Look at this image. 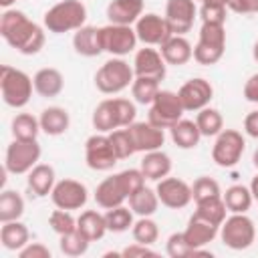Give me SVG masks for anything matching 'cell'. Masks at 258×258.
Instances as JSON below:
<instances>
[{
    "instance_id": "cell-1",
    "label": "cell",
    "mask_w": 258,
    "mask_h": 258,
    "mask_svg": "<svg viewBox=\"0 0 258 258\" xmlns=\"http://www.w3.org/2000/svg\"><path fill=\"white\" fill-rule=\"evenodd\" d=\"M0 36L20 54H36L44 46V30L24 12L6 8L0 16Z\"/></svg>"
},
{
    "instance_id": "cell-2",
    "label": "cell",
    "mask_w": 258,
    "mask_h": 258,
    "mask_svg": "<svg viewBox=\"0 0 258 258\" xmlns=\"http://www.w3.org/2000/svg\"><path fill=\"white\" fill-rule=\"evenodd\" d=\"M137 109L129 99H105L93 111V127L99 133H111L121 127H129L135 121Z\"/></svg>"
},
{
    "instance_id": "cell-3",
    "label": "cell",
    "mask_w": 258,
    "mask_h": 258,
    "mask_svg": "<svg viewBox=\"0 0 258 258\" xmlns=\"http://www.w3.org/2000/svg\"><path fill=\"white\" fill-rule=\"evenodd\" d=\"M87 20V6L81 0H60L50 6L44 16L42 24L52 34H64L71 30H79L85 26Z\"/></svg>"
},
{
    "instance_id": "cell-4",
    "label": "cell",
    "mask_w": 258,
    "mask_h": 258,
    "mask_svg": "<svg viewBox=\"0 0 258 258\" xmlns=\"http://www.w3.org/2000/svg\"><path fill=\"white\" fill-rule=\"evenodd\" d=\"M34 81L20 69L2 64L0 67V93L2 101L12 109H22L32 97Z\"/></svg>"
},
{
    "instance_id": "cell-5",
    "label": "cell",
    "mask_w": 258,
    "mask_h": 258,
    "mask_svg": "<svg viewBox=\"0 0 258 258\" xmlns=\"http://www.w3.org/2000/svg\"><path fill=\"white\" fill-rule=\"evenodd\" d=\"M133 79H135L133 67H129V62L123 60L121 56L117 58L113 56L107 62H103L101 69L95 73V87L103 95H117L127 87H131Z\"/></svg>"
},
{
    "instance_id": "cell-6",
    "label": "cell",
    "mask_w": 258,
    "mask_h": 258,
    "mask_svg": "<svg viewBox=\"0 0 258 258\" xmlns=\"http://www.w3.org/2000/svg\"><path fill=\"white\" fill-rule=\"evenodd\" d=\"M224 48H226L224 24L202 22L200 38H198V44L194 46V60L198 64H204V67L216 64L224 56Z\"/></svg>"
},
{
    "instance_id": "cell-7",
    "label": "cell",
    "mask_w": 258,
    "mask_h": 258,
    "mask_svg": "<svg viewBox=\"0 0 258 258\" xmlns=\"http://www.w3.org/2000/svg\"><path fill=\"white\" fill-rule=\"evenodd\" d=\"M220 238L232 250H246L256 240V226L246 214H232L222 222Z\"/></svg>"
},
{
    "instance_id": "cell-8",
    "label": "cell",
    "mask_w": 258,
    "mask_h": 258,
    "mask_svg": "<svg viewBox=\"0 0 258 258\" xmlns=\"http://www.w3.org/2000/svg\"><path fill=\"white\" fill-rule=\"evenodd\" d=\"M183 105L177 97V93L173 91H161L155 95L151 107H149V115L147 121L159 129H171L183 115Z\"/></svg>"
},
{
    "instance_id": "cell-9",
    "label": "cell",
    "mask_w": 258,
    "mask_h": 258,
    "mask_svg": "<svg viewBox=\"0 0 258 258\" xmlns=\"http://www.w3.org/2000/svg\"><path fill=\"white\" fill-rule=\"evenodd\" d=\"M40 145L36 139L32 141H20L14 139L8 147H6V155H4V167L8 173L14 175H22L28 173L40 159Z\"/></svg>"
},
{
    "instance_id": "cell-10",
    "label": "cell",
    "mask_w": 258,
    "mask_h": 258,
    "mask_svg": "<svg viewBox=\"0 0 258 258\" xmlns=\"http://www.w3.org/2000/svg\"><path fill=\"white\" fill-rule=\"evenodd\" d=\"M246 149V141L236 129H222L216 135V143L212 147V159L220 167H234Z\"/></svg>"
},
{
    "instance_id": "cell-11",
    "label": "cell",
    "mask_w": 258,
    "mask_h": 258,
    "mask_svg": "<svg viewBox=\"0 0 258 258\" xmlns=\"http://www.w3.org/2000/svg\"><path fill=\"white\" fill-rule=\"evenodd\" d=\"M137 34L135 28L125 26V24H107L101 26V44L103 50L113 54V56H125L137 46Z\"/></svg>"
},
{
    "instance_id": "cell-12",
    "label": "cell",
    "mask_w": 258,
    "mask_h": 258,
    "mask_svg": "<svg viewBox=\"0 0 258 258\" xmlns=\"http://www.w3.org/2000/svg\"><path fill=\"white\" fill-rule=\"evenodd\" d=\"M85 161L95 171H109L115 167L119 157L115 155L107 133H95L85 141Z\"/></svg>"
},
{
    "instance_id": "cell-13",
    "label": "cell",
    "mask_w": 258,
    "mask_h": 258,
    "mask_svg": "<svg viewBox=\"0 0 258 258\" xmlns=\"http://www.w3.org/2000/svg\"><path fill=\"white\" fill-rule=\"evenodd\" d=\"M135 34L145 46H161L169 36H173L165 16H159L155 12L141 14L135 22Z\"/></svg>"
},
{
    "instance_id": "cell-14",
    "label": "cell",
    "mask_w": 258,
    "mask_h": 258,
    "mask_svg": "<svg viewBox=\"0 0 258 258\" xmlns=\"http://www.w3.org/2000/svg\"><path fill=\"white\" fill-rule=\"evenodd\" d=\"M50 200L56 208L60 210H81L87 200H89V191H87V185L77 181V179H60L54 183L52 191H50Z\"/></svg>"
},
{
    "instance_id": "cell-15",
    "label": "cell",
    "mask_w": 258,
    "mask_h": 258,
    "mask_svg": "<svg viewBox=\"0 0 258 258\" xmlns=\"http://www.w3.org/2000/svg\"><path fill=\"white\" fill-rule=\"evenodd\" d=\"M155 191H157V198H159L161 206H165L169 210H181L194 200L191 185L185 183L179 177H163V179H159Z\"/></svg>"
},
{
    "instance_id": "cell-16",
    "label": "cell",
    "mask_w": 258,
    "mask_h": 258,
    "mask_svg": "<svg viewBox=\"0 0 258 258\" xmlns=\"http://www.w3.org/2000/svg\"><path fill=\"white\" fill-rule=\"evenodd\" d=\"M177 97H179L185 111H200V109L210 105V101L214 97V87L210 81H206L202 77L189 79L187 83H183L179 87Z\"/></svg>"
},
{
    "instance_id": "cell-17",
    "label": "cell",
    "mask_w": 258,
    "mask_h": 258,
    "mask_svg": "<svg viewBox=\"0 0 258 258\" xmlns=\"http://www.w3.org/2000/svg\"><path fill=\"white\" fill-rule=\"evenodd\" d=\"M196 14H198L196 0H167L165 4V20L173 34L183 36L185 32H189Z\"/></svg>"
},
{
    "instance_id": "cell-18",
    "label": "cell",
    "mask_w": 258,
    "mask_h": 258,
    "mask_svg": "<svg viewBox=\"0 0 258 258\" xmlns=\"http://www.w3.org/2000/svg\"><path fill=\"white\" fill-rule=\"evenodd\" d=\"M129 135H131V141H133V147L135 151H155V149H161L163 141H165V133L163 129L151 125L149 121H133L129 127H127Z\"/></svg>"
},
{
    "instance_id": "cell-19",
    "label": "cell",
    "mask_w": 258,
    "mask_h": 258,
    "mask_svg": "<svg viewBox=\"0 0 258 258\" xmlns=\"http://www.w3.org/2000/svg\"><path fill=\"white\" fill-rule=\"evenodd\" d=\"M165 60L161 56L159 50L151 48V46H143L135 52L133 58V73L135 77H155L159 81H163L165 77Z\"/></svg>"
},
{
    "instance_id": "cell-20",
    "label": "cell",
    "mask_w": 258,
    "mask_h": 258,
    "mask_svg": "<svg viewBox=\"0 0 258 258\" xmlns=\"http://www.w3.org/2000/svg\"><path fill=\"white\" fill-rule=\"evenodd\" d=\"M125 200H129V196H127V189H125L119 173H115L111 177H105L95 189V202L103 210H111V208L123 206Z\"/></svg>"
},
{
    "instance_id": "cell-21",
    "label": "cell",
    "mask_w": 258,
    "mask_h": 258,
    "mask_svg": "<svg viewBox=\"0 0 258 258\" xmlns=\"http://www.w3.org/2000/svg\"><path fill=\"white\" fill-rule=\"evenodd\" d=\"M218 234H220V226H216L214 222H210V220H206L198 214H191V218L187 222V228L183 230V236H185V240L191 248H204Z\"/></svg>"
},
{
    "instance_id": "cell-22",
    "label": "cell",
    "mask_w": 258,
    "mask_h": 258,
    "mask_svg": "<svg viewBox=\"0 0 258 258\" xmlns=\"http://www.w3.org/2000/svg\"><path fill=\"white\" fill-rule=\"evenodd\" d=\"M143 14V0H111L107 6V18L111 24L131 26Z\"/></svg>"
},
{
    "instance_id": "cell-23",
    "label": "cell",
    "mask_w": 258,
    "mask_h": 258,
    "mask_svg": "<svg viewBox=\"0 0 258 258\" xmlns=\"http://www.w3.org/2000/svg\"><path fill=\"white\" fill-rule=\"evenodd\" d=\"M159 52H161L163 60L167 64H173V67H181L194 58V48H191L189 40L185 36H179V34L169 36L159 46Z\"/></svg>"
},
{
    "instance_id": "cell-24",
    "label": "cell",
    "mask_w": 258,
    "mask_h": 258,
    "mask_svg": "<svg viewBox=\"0 0 258 258\" xmlns=\"http://www.w3.org/2000/svg\"><path fill=\"white\" fill-rule=\"evenodd\" d=\"M73 46H75V52L81 54V56H99L103 50V44H101V28L97 26H81L79 30H75V36H73Z\"/></svg>"
},
{
    "instance_id": "cell-25",
    "label": "cell",
    "mask_w": 258,
    "mask_h": 258,
    "mask_svg": "<svg viewBox=\"0 0 258 258\" xmlns=\"http://www.w3.org/2000/svg\"><path fill=\"white\" fill-rule=\"evenodd\" d=\"M34 81V91L44 97V99H52V97H58L62 87H64V79H62V73L58 69H52V67H44L40 71H36V75L32 77Z\"/></svg>"
},
{
    "instance_id": "cell-26",
    "label": "cell",
    "mask_w": 258,
    "mask_h": 258,
    "mask_svg": "<svg viewBox=\"0 0 258 258\" xmlns=\"http://www.w3.org/2000/svg\"><path fill=\"white\" fill-rule=\"evenodd\" d=\"M139 169L143 171V175L151 181H159L163 177L169 175L171 171V157L161 151V149H155V151H147L139 163Z\"/></svg>"
},
{
    "instance_id": "cell-27",
    "label": "cell",
    "mask_w": 258,
    "mask_h": 258,
    "mask_svg": "<svg viewBox=\"0 0 258 258\" xmlns=\"http://www.w3.org/2000/svg\"><path fill=\"white\" fill-rule=\"evenodd\" d=\"M56 179H54V169L52 165L48 163H36L30 171H28V177H26V185L30 189L32 196L36 198H44L52 191Z\"/></svg>"
},
{
    "instance_id": "cell-28",
    "label": "cell",
    "mask_w": 258,
    "mask_h": 258,
    "mask_svg": "<svg viewBox=\"0 0 258 258\" xmlns=\"http://www.w3.org/2000/svg\"><path fill=\"white\" fill-rule=\"evenodd\" d=\"M77 230L89 240V242H97L105 236L107 230V222H105V214H99L97 210H85L79 218H77Z\"/></svg>"
},
{
    "instance_id": "cell-29",
    "label": "cell",
    "mask_w": 258,
    "mask_h": 258,
    "mask_svg": "<svg viewBox=\"0 0 258 258\" xmlns=\"http://www.w3.org/2000/svg\"><path fill=\"white\" fill-rule=\"evenodd\" d=\"M30 240V232L28 228L20 222V220H12V222H2L0 228V242L6 250L18 252L22 250Z\"/></svg>"
},
{
    "instance_id": "cell-30",
    "label": "cell",
    "mask_w": 258,
    "mask_h": 258,
    "mask_svg": "<svg viewBox=\"0 0 258 258\" xmlns=\"http://www.w3.org/2000/svg\"><path fill=\"white\" fill-rule=\"evenodd\" d=\"M40 129L50 135V137H56V135H62L67 133L69 125H71V117H69V111L62 109V107H46L40 117Z\"/></svg>"
},
{
    "instance_id": "cell-31",
    "label": "cell",
    "mask_w": 258,
    "mask_h": 258,
    "mask_svg": "<svg viewBox=\"0 0 258 258\" xmlns=\"http://www.w3.org/2000/svg\"><path fill=\"white\" fill-rule=\"evenodd\" d=\"M169 133H171V141L179 149H194L202 139V133H200L196 121H189L183 117L169 129Z\"/></svg>"
},
{
    "instance_id": "cell-32",
    "label": "cell",
    "mask_w": 258,
    "mask_h": 258,
    "mask_svg": "<svg viewBox=\"0 0 258 258\" xmlns=\"http://www.w3.org/2000/svg\"><path fill=\"white\" fill-rule=\"evenodd\" d=\"M222 200H224L228 212H232V214H246L254 202L250 187H246L242 183L230 185L226 189V194H222Z\"/></svg>"
},
{
    "instance_id": "cell-33",
    "label": "cell",
    "mask_w": 258,
    "mask_h": 258,
    "mask_svg": "<svg viewBox=\"0 0 258 258\" xmlns=\"http://www.w3.org/2000/svg\"><path fill=\"white\" fill-rule=\"evenodd\" d=\"M159 204L161 202L157 198V191L151 189V187H145V185L129 196V208L137 216H153L157 212Z\"/></svg>"
},
{
    "instance_id": "cell-34",
    "label": "cell",
    "mask_w": 258,
    "mask_h": 258,
    "mask_svg": "<svg viewBox=\"0 0 258 258\" xmlns=\"http://www.w3.org/2000/svg\"><path fill=\"white\" fill-rule=\"evenodd\" d=\"M24 214V200L14 189H4L0 194V222L20 220Z\"/></svg>"
},
{
    "instance_id": "cell-35",
    "label": "cell",
    "mask_w": 258,
    "mask_h": 258,
    "mask_svg": "<svg viewBox=\"0 0 258 258\" xmlns=\"http://www.w3.org/2000/svg\"><path fill=\"white\" fill-rule=\"evenodd\" d=\"M12 135L14 139H20V141H32L38 137V131L40 129V121L30 115V113H18L14 119H12Z\"/></svg>"
},
{
    "instance_id": "cell-36",
    "label": "cell",
    "mask_w": 258,
    "mask_h": 258,
    "mask_svg": "<svg viewBox=\"0 0 258 258\" xmlns=\"http://www.w3.org/2000/svg\"><path fill=\"white\" fill-rule=\"evenodd\" d=\"M196 125L202 133V137H216L222 129H224V119L220 115L218 109H212V107H204L198 111V117H196Z\"/></svg>"
},
{
    "instance_id": "cell-37",
    "label": "cell",
    "mask_w": 258,
    "mask_h": 258,
    "mask_svg": "<svg viewBox=\"0 0 258 258\" xmlns=\"http://www.w3.org/2000/svg\"><path fill=\"white\" fill-rule=\"evenodd\" d=\"M159 93V79L155 77H135L131 83V95L141 105H151Z\"/></svg>"
},
{
    "instance_id": "cell-38",
    "label": "cell",
    "mask_w": 258,
    "mask_h": 258,
    "mask_svg": "<svg viewBox=\"0 0 258 258\" xmlns=\"http://www.w3.org/2000/svg\"><path fill=\"white\" fill-rule=\"evenodd\" d=\"M165 250H167V256L171 258H189V256H212L210 252L202 250V248H191L183 236V232H175L167 238V244H165Z\"/></svg>"
},
{
    "instance_id": "cell-39",
    "label": "cell",
    "mask_w": 258,
    "mask_h": 258,
    "mask_svg": "<svg viewBox=\"0 0 258 258\" xmlns=\"http://www.w3.org/2000/svg\"><path fill=\"white\" fill-rule=\"evenodd\" d=\"M105 222H107V230L121 234L127 232L129 228H133V210L125 208V206H117L105 212Z\"/></svg>"
},
{
    "instance_id": "cell-40",
    "label": "cell",
    "mask_w": 258,
    "mask_h": 258,
    "mask_svg": "<svg viewBox=\"0 0 258 258\" xmlns=\"http://www.w3.org/2000/svg\"><path fill=\"white\" fill-rule=\"evenodd\" d=\"M131 234H133V240L135 242L145 244V246H151L159 238V228H157V224L149 216H139V220L133 222Z\"/></svg>"
},
{
    "instance_id": "cell-41",
    "label": "cell",
    "mask_w": 258,
    "mask_h": 258,
    "mask_svg": "<svg viewBox=\"0 0 258 258\" xmlns=\"http://www.w3.org/2000/svg\"><path fill=\"white\" fill-rule=\"evenodd\" d=\"M226 212H228V208H226L224 200H222V198H214V200L198 202L194 214H198V216H202V218L214 222L216 226H222V222L226 220Z\"/></svg>"
},
{
    "instance_id": "cell-42",
    "label": "cell",
    "mask_w": 258,
    "mask_h": 258,
    "mask_svg": "<svg viewBox=\"0 0 258 258\" xmlns=\"http://www.w3.org/2000/svg\"><path fill=\"white\" fill-rule=\"evenodd\" d=\"M191 196H194V202H206V200H214V198H222V189H220V183L214 179V177H208V175H202L194 181L191 185Z\"/></svg>"
},
{
    "instance_id": "cell-43",
    "label": "cell",
    "mask_w": 258,
    "mask_h": 258,
    "mask_svg": "<svg viewBox=\"0 0 258 258\" xmlns=\"http://www.w3.org/2000/svg\"><path fill=\"white\" fill-rule=\"evenodd\" d=\"M89 244H91V242H89L79 230H75V232H71V234H62V236H60V242H58L60 252H62L64 256H71V258L83 256V254L89 250Z\"/></svg>"
},
{
    "instance_id": "cell-44",
    "label": "cell",
    "mask_w": 258,
    "mask_h": 258,
    "mask_svg": "<svg viewBox=\"0 0 258 258\" xmlns=\"http://www.w3.org/2000/svg\"><path fill=\"white\" fill-rule=\"evenodd\" d=\"M107 135H109L113 151H115V155L119 159H127V157H131L135 153V147H133V141H131V135H129L127 127L125 129H115V131H111Z\"/></svg>"
},
{
    "instance_id": "cell-45",
    "label": "cell",
    "mask_w": 258,
    "mask_h": 258,
    "mask_svg": "<svg viewBox=\"0 0 258 258\" xmlns=\"http://www.w3.org/2000/svg\"><path fill=\"white\" fill-rule=\"evenodd\" d=\"M48 226L52 228V232H56L58 236L62 234H71L77 230V218L69 212V210H60L56 208L50 216H48Z\"/></svg>"
},
{
    "instance_id": "cell-46",
    "label": "cell",
    "mask_w": 258,
    "mask_h": 258,
    "mask_svg": "<svg viewBox=\"0 0 258 258\" xmlns=\"http://www.w3.org/2000/svg\"><path fill=\"white\" fill-rule=\"evenodd\" d=\"M226 10L228 6L226 4H202L200 8V18L202 22H212V24H224L226 22Z\"/></svg>"
},
{
    "instance_id": "cell-47",
    "label": "cell",
    "mask_w": 258,
    "mask_h": 258,
    "mask_svg": "<svg viewBox=\"0 0 258 258\" xmlns=\"http://www.w3.org/2000/svg\"><path fill=\"white\" fill-rule=\"evenodd\" d=\"M119 177H121V181H123V185L127 189V196H131L137 189H141L145 185V179H147L141 169H123V171H119Z\"/></svg>"
},
{
    "instance_id": "cell-48",
    "label": "cell",
    "mask_w": 258,
    "mask_h": 258,
    "mask_svg": "<svg viewBox=\"0 0 258 258\" xmlns=\"http://www.w3.org/2000/svg\"><path fill=\"white\" fill-rule=\"evenodd\" d=\"M18 258H50V250L40 242H28L22 250H18Z\"/></svg>"
},
{
    "instance_id": "cell-49",
    "label": "cell",
    "mask_w": 258,
    "mask_h": 258,
    "mask_svg": "<svg viewBox=\"0 0 258 258\" xmlns=\"http://www.w3.org/2000/svg\"><path fill=\"white\" fill-rule=\"evenodd\" d=\"M226 6L238 14H256L258 0H226Z\"/></svg>"
},
{
    "instance_id": "cell-50",
    "label": "cell",
    "mask_w": 258,
    "mask_h": 258,
    "mask_svg": "<svg viewBox=\"0 0 258 258\" xmlns=\"http://www.w3.org/2000/svg\"><path fill=\"white\" fill-rule=\"evenodd\" d=\"M123 258H135V256H155V252L145 246V244H139V242H133L131 246H127L123 252H121Z\"/></svg>"
},
{
    "instance_id": "cell-51",
    "label": "cell",
    "mask_w": 258,
    "mask_h": 258,
    "mask_svg": "<svg viewBox=\"0 0 258 258\" xmlns=\"http://www.w3.org/2000/svg\"><path fill=\"white\" fill-rule=\"evenodd\" d=\"M244 131H246V135H250L252 139H258V109H256V111H250V113L244 117Z\"/></svg>"
},
{
    "instance_id": "cell-52",
    "label": "cell",
    "mask_w": 258,
    "mask_h": 258,
    "mask_svg": "<svg viewBox=\"0 0 258 258\" xmlns=\"http://www.w3.org/2000/svg\"><path fill=\"white\" fill-rule=\"evenodd\" d=\"M244 97H246V101L258 105V73L252 75V77L246 81V85H244Z\"/></svg>"
},
{
    "instance_id": "cell-53",
    "label": "cell",
    "mask_w": 258,
    "mask_h": 258,
    "mask_svg": "<svg viewBox=\"0 0 258 258\" xmlns=\"http://www.w3.org/2000/svg\"><path fill=\"white\" fill-rule=\"evenodd\" d=\"M250 191H252V198L258 202V173L252 177V181H250Z\"/></svg>"
},
{
    "instance_id": "cell-54",
    "label": "cell",
    "mask_w": 258,
    "mask_h": 258,
    "mask_svg": "<svg viewBox=\"0 0 258 258\" xmlns=\"http://www.w3.org/2000/svg\"><path fill=\"white\" fill-rule=\"evenodd\" d=\"M14 2H16V0H0V6H2L4 10H6V8H10V6L14 4Z\"/></svg>"
},
{
    "instance_id": "cell-55",
    "label": "cell",
    "mask_w": 258,
    "mask_h": 258,
    "mask_svg": "<svg viewBox=\"0 0 258 258\" xmlns=\"http://www.w3.org/2000/svg\"><path fill=\"white\" fill-rule=\"evenodd\" d=\"M252 54H254V60L258 62V40H256V44H254V48H252Z\"/></svg>"
},
{
    "instance_id": "cell-56",
    "label": "cell",
    "mask_w": 258,
    "mask_h": 258,
    "mask_svg": "<svg viewBox=\"0 0 258 258\" xmlns=\"http://www.w3.org/2000/svg\"><path fill=\"white\" fill-rule=\"evenodd\" d=\"M252 163H254V167L258 169V149L254 151V155H252Z\"/></svg>"
}]
</instances>
